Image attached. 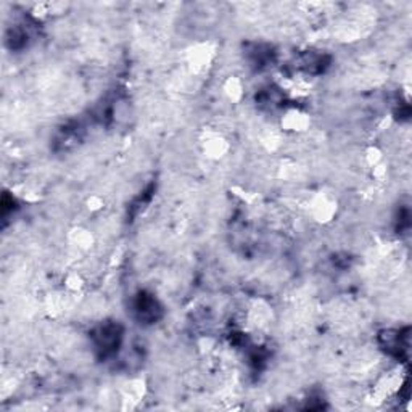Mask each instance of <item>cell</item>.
I'll return each mask as SVG.
<instances>
[{
	"label": "cell",
	"instance_id": "7a4b0ae2",
	"mask_svg": "<svg viewBox=\"0 0 412 412\" xmlns=\"http://www.w3.org/2000/svg\"><path fill=\"white\" fill-rule=\"evenodd\" d=\"M135 314H137V317L140 321H145V322H155L156 319H158V313H160V306L158 303L153 296L150 295H145V294H140L137 301H135Z\"/></svg>",
	"mask_w": 412,
	"mask_h": 412
},
{
	"label": "cell",
	"instance_id": "6da1fadb",
	"mask_svg": "<svg viewBox=\"0 0 412 412\" xmlns=\"http://www.w3.org/2000/svg\"><path fill=\"white\" fill-rule=\"evenodd\" d=\"M121 327L118 324L103 325L94 335L95 348L100 351L103 357L115 355L119 343H121Z\"/></svg>",
	"mask_w": 412,
	"mask_h": 412
}]
</instances>
